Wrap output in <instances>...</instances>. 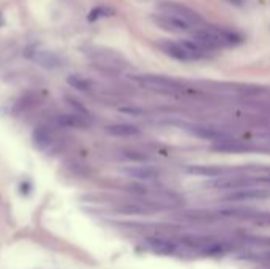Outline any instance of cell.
Returning <instances> with one entry per match:
<instances>
[{"mask_svg": "<svg viewBox=\"0 0 270 269\" xmlns=\"http://www.w3.org/2000/svg\"><path fill=\"white\" fill-rule=\"evenodd\" d=\"M193 40H196L201 46H204L209 53H213L217 50H221V47L239 44L242 43L244 38L237 32L210 26L204 29H196L193 32Z\"/></svg>", "mask_w": 270, "mask_h": 269, "instance_id": "1", "label": "cell"}, {"mask_svg": "<svg viewBox=\"0 0 270 269\" xmlns=\"http://www.w3.org/2000/svg\"><path fill=\"white\" fill-rule=\"evenodd\" d=\"M158 47H160L166 56L176 60H180V62H193V60L205 59L210 54L196 40H180V41L165 40L161 43H158Z\"/></svg>", "mask_w": 270, "mask_h": 269, "instance_id": "2", "label": "cell"}, {"mask_svg": "<svg viewBox=\"0 0 270 269\" xmlns=\"http://www.w3.org/2000/svg\"><path fill=\"white\" fill-rule=\"evenodd\" d=\"M130 78L141 87L156 93H176L182 90V84L177 79L161 75H133Z\"/></svg>", "mask_w": 270, "mask_h": 269, "instance_id": "3", "label": "cell"}, {"mask_svg": "<svg viewBox=\"0 0 270 269\" xmlns=\"http://www.w3.org/2000/svg\"><path fill=\"white\" fill-rule=\"evenodd\" d=\"M158 10L163 13H169L172 16H176V18H180V19L186 21L188 24H192L193 27H198L204 22L202 18L195 10L188 8L182 4H177V2H163L158 5Z\"/></svg>", "mask_w": 270, "mask_h": 269, "instance_id": "4", "label": "cell"}, {"mask_svg": "<svg viewBox=\"0 0 270 269\" xmlns=\"http://www.w3.org/2000/svg\"><path fill=\"white\" fill-rule=\"evenodd\" d=\"M152 19H153L155 24H158L165 30L172 32V34H182V32H190L193 29V26L188 24L186 21H183L180 18H176V16H172L169 13H163V11L155 14Z\"/></svg>", "mask_w": 270, "mask_h": 269, "instance_id": "5", "label": "cell"}, {"mask_svg": "<svg viewBox=\"0 0 270 269\" xmlns=\"http://www.w3.org/2000/svg\"><path fill=\"white\" fill-rule=\"evenodd\" d=\"M270 198V190L258 188V187H242L237 190H231L225 200L239 203V201H255V200H267Z\"/></svg>", "mask_w": 270, "mask_h": 269, "instance_id": "6", "label": "cell"}, {"mask_svg": "<svg viewBox=\"0 0 270 269\" xmlns=\"http://www.w3.org/2000/svg\"><path fill=\"white\" fill-rule=\"evenodd\" d=\"M32 139H34V144L41 151H54V148L59 144L56 132L44 125L37 127L32 133Z\"/></svg>", "mask_w": 270, "mask_h": 269, "instance_id": "7", "label": "cell"}, {"mask_svg": "<svg viewBox=\"0 0 270 269\" xmlns=\"http://www.w3.org/2000/svg\"><path fill=\"white\" fill-rule=\"evenodd\" d=\"M185 127H186L185 130H188L192 135L202 138V139L213 141V142H223V141L232 139L228 133L215 130V129H209V127H201V125H185Z\"/></svg>", "mask_w": 270, "mask_h": 269, "instance_id": "8", "label": "cell"}, {"mask_svg": "<svg viewBox=\"0 0 270 269\" xmlns=\"http://www.w3.org/2000/svg\"><path fill=\"white\" fill-rule=\"evenodd\" d=\"M56 122L59 127H65V129H79V130H84L90 125L87 114H83V113L60 114V116H57Z\"/></svg>", "mask_w": 270, "mask_h": 269, "instance_id": "9", "label": "cell"}, {"mask_svg": "<svg viewBox=\"0 0 270 269\" xmlns=\"http://www.w3.org/2000/svg\"><path fill=\"white\" fill-rule=\"evenodd\" d=\"M147 246L152 252L160 253V255H172L177 252V244L166 237H150L147 239Z\"/></svg>", "mask_w": 270, "mask_h": 269, "instance_id": "10", "label": "cell"}, {"mask_svg": "<svg viewBox=\"0 0 270 269\" xmlns=\"http://www.w3.org/2000/svg\"><path fill=\"white\" fill-rule=\"evenodd\" d=\"M29 57L34 60V62H37L40 67H43V68H51V70L60 67V63H62V62H60V57L56 56L54 53H49V51H34Z\"/></svg>", "mask_w": 270, "mask_h": 269, "instance_id": "11", "label": "cell"}, {"mask_svg": "<svg viewBox=\"0 0 270 269\" xmlns=\"http://www.w3.org/2000/svg\"><path fill=\"white\" fill-rule=\"evenodd\" d=\"M123 173L128 178H133L138 181H153L158 176V173L150 166H131V168L123 169Z\"/></svg>", "mask_w": 270, "mask_h": 269, "instance_id": "12", "label": "cell"}, {"mask_svg": "<svg viewBox=\"0 0 270 269\" xmlns=\"http://www.w3.org/2000/svg\"><path fill=\"white\" fill-rule=\"evenodd\" d=\"M106 132L113 136H120V138H126V136H134L139 133V129L131 124H114V125H107Z\"/></svg>", "mask_w": 270, "mask_h": 269, "instance_id": "13", "label": "cell"}, {"mask_svg": "<svg viewBox=\"0 0 270 269\" xmlns=\"http://www.w3.org/2000/svg\"><path fill=\"white\" fill-rule=\"evenodd\" d=\"M67 81L71 87H74L76 90H81V92H89L92 89V83L90 79L84 78V76H79V75H70L67 78Z\"/></svg>", "mask_w": 270, "mask_h": 269, "instance_id": "14", "label": "cell"}, {"mask_svg": "<svg viewBox=\"0 0 270 269\" xmlns=\"http://www.w3.org/2000/svg\"><path fill=\"white\" fill-rule=\"evenodd\" d=\"M186 171L192 174H202V176H220L223 173V169L215 166H188Z\"/></svg>", "mask_w": 270, "mask_h": 269, "instance_id": "15", "label": "cell"}, {"mask_svg": "<svg viewBox=\"0 0 270 269\" xmlns=\"http://www.w3.org/2000/svg\"><path fill=\"white\" fill-rule=\"evenodd\" d=\"M116 11L113 8H109V7H97V8H93L89 14V21H97L100 18H107V16H113Z\"/></svg>", "mask_w": 270, "mask_h": 269, "instance_id": "16", "label": "cell"}, {"mask_svg": "<svg viewBox=\"0 0 270 269\" xmlns=\"http://www.w3.org/2000/svg\"><path fill=\"white\" fill-rule=\"evenodd\" d=\"M251 212L250 209H240V208H223L218 211V215L221 217H248Z\"/></svg>", "mask_w": 270, "mask_h": 269, "instance_id": "17", "label": "cell"}, {"mask_svg": "<svg viewBox=\"0 0 270 269\" xmlns=\"http://www.w3.org/2000/svg\"><path fill=\"white\" fill-rule=\"evenodd\" d=\"M123 155L126 158H130V160H138V162H142V160H146V155L144 154H141V152H136V151H125Z\"/></svg>", "mask_w": 270, "mask_h": 269, "instance_id": "18", "label": "cell"}, {"mask_svg": "<svg viewBox=\"0 0 270 269\" xmlns=\"http://www.w3.org/2000/svg\"><path fill=\"white\" fill-rule=\"evenodd\" d=\"M229 2H232L235 5H242V0H229Z\"/></svg>", "mask_w": 270, "mask_h": 269, "instance_id": "19", "label": "cell"}, {"mask_svg": "<svg viewBox=\"0 0 270 269\" xmlns=\"http://www.w3.org/2000/svg\"><path fill=\"white\" fill-rule=\"evenodd\" d=\"M0 22H2V16H0Z\"/></svg>", "mask_w": 270, "mask_h": 269, "instance_id": "20", "label": "cell"}]
</instances>
